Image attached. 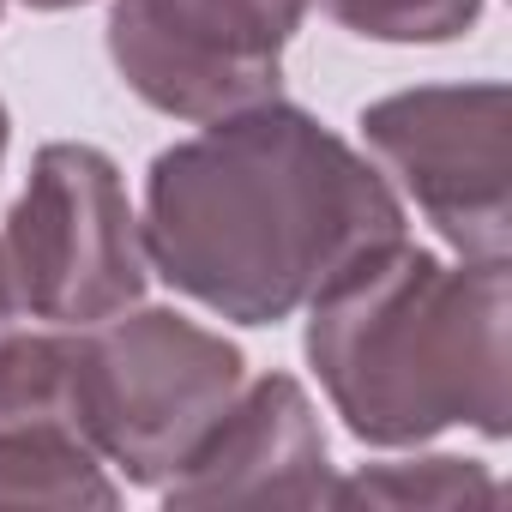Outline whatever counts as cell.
Listing matches in <instances>:
<instances>
[{
    "label": "cell",
    "mask_w": 512,
    "mask_h": 512,
    "mask_svg": "<svg viewBox=\"0 0 512 512\" xmlns=\"http://www.w3.org/2000/svg\"><path fill=\"white\" fill-rule=\"evenodd\" d=\"M139 235L151 272L187 302L278 326L356 253L404 235V199L320 115L266 97L151 157Z\"/></svg>",
    "instance_id": "6da1fadb"
},
{
    "label": "cell",
    "mask_w": 512,
    "mask_h": 512,
    "mask_svg": "<svg viewBox=\"0 0 512 512\" xmlns=\"http://www.w3.org/2000/svg\"><path fill=\"white\" fill-rule=\"evenodd\" d=\"M512 272L380 241L308 302V368L362 446H422L446 428L506 440Z\"/></svg>",
    "instance_id": "7a4b0ae2"
},
{
    "label": "cell",
    "mask_w": 512,
    "mask_h": 512,
    "mask_svg": "<svg viewBox=\"0 0 512 512\" xmlns=\"http://www.w3.org/2000/svg\"><path fill=\"white\" fill-rule=\"evenodd\" d=\"M73 350L85 428L133 488H163L247 386L241 350L175 308L139 302L73 332Z\"/></svg>",
    "instance_id": "3957f363"
},
{
    "label": "cell",
    "mask_w": 512,
    "mask_h": 512,
    "mask_svg": "<svg viewBox=\"0 0 512 512\" xmlns=\"http://www.w3.org/2000/svg\"><path fill=\"white\" fill-rule=\"evenodd\" d=\"M7 266L31 320L43 326H103L145 302L151 260L127 181L103 145L55 139L31 157L25 193L0 229Z\"/></svg>",
    "instance_id": "277c9868"
},
{
    "label": "cell",
    "mask_w": 512,
    "mask_h": 512,
    "mask_svg": "<svg viewBox=\"0 0 512 512\" xmlns=\"http://www.w3.org/2000/svg\"><path fill=\"white\" fill-rule=\"evenodd\" d=\"M356 127L380 175L416 199L458 260L512 253V97L500 79L392 91Z\"/></svg>",
    "instance_id": "5b68a950"
},
{
    "label": "cell",
    "mask_w": 512,
    "mask_h": 512,
    "mask_svg": "<svg viewBox=\"0 0 512 512\" xmlns=\"http://www.w3.org/2000/svg\"><path fill=\"white\" fill-rule=\"evenodd\" d=\"M314 0H115L109 61L139 103L175 121H223L278 97L284 49Z\"/></svg>",
    "instance_id": "8992f818"
},
{
    "label": "cell",
    "mask_w": 512,
    "mask_h": 512,
    "mask_svg": "<svg viewBox=\"0 0 512 512\" xmlns=\"http://www.w3.org/2000/svg\"><path fill=\"white\" fill-rule=\"evenodd\" d=\"M0 506H121V482L79 410L67 326H25L0 350Z\"/></svg>",
    "instance_id": "52a82bcc"
},
{
    "label": "cell",
    "mask_w": 512,
    "mask_h": 512,
    "mask_svg": "<svg viewBox=\"0 0 512 512\" xmlns=\"http://www.w3.org/2000/svg\"><path fill=\"white\" fill-rule=\"evenodd\" d=\"M332 452L296 374H260L157 488L163 506H332Z\"/></svg>",
    "instance_id": "ba28073f"
},
{
    "label": "cell",
    "mask_w": 512,
    "mask_h": 512,
    "mask_svg": "<svg viewBox=\"0 0 512 512\" xmlns=\"http://www.w3.org/2000/svg\"><path fill=\"white\" fill-rule=\"evenodd\" d=\"M500 482L476 458H404V464H368L344 482H332V506H494Z\"/></svg>",
    "instance_id": "9c48e42d"
},
{
    "label": "cell",
    "mask_w": 512,
    "mask_h": 512,
    "mask_svg": "<svg viewBox=\"0 0 512 512\" xmlns=\"http://www.w3.org/2000/svg\"><path fill=\"white\" fill-rule=\"evenodd\" d=\"M320 7L368 43H458L482 19V0H320Z\"/></svg>",
    "instance_id": "30bf717a"
},
{
    "label": "cell",
    "mask_w": 512,
    "mask_h": 512,
    "mask_svg": "<svg viewBox=\"0 0 512 512\" xmlns=\"http://www.w3.org/2000/svg\"><path fill=\"white\" fill-rule=\"evenodd\" d=\"M25 326H31V308H25L19 278H13V266H7V247H0V350H7Z\"/></svg>",
    "instance_id": "8fae6325"
},
{
    "label": "cell",
    "mask_w": 512,
    "mask_h": 512,
    "mask_svg": "<svg viewBox=\"0 0 512 512\" xmlns=\"http://www.w3.org/2000/svg\"><path fill=\"white\" fill-rule=\"evenodd\" d=\"M31 13H73V7H91V0H19Z\"/></svg>",
    "instance_id": "7c38bea8"
},
{
    "label": "cell",
    "mask_w": 512,
    "mask_h": 512,
    "mask_svg": "<svg viewBox=\"0 0 512 512\" xmlns=\"http://www.w3.org/2000/svg\"><path fill=\"white\" fill-rule=\"evenodd\" d=\"M7 139H13V121H7V103H0V163H7Z\"/></svg>",
    "instance_id": "4fadbf2b"
},
{
    "label": "cell",
    "mask_w": 512,
    "mask_h": 512,
    "mask_svg": "<svg viewBox=\"0 0 512 512\" xmlns=\"http://www.w3.org/2000/svg\"><path fill=\"white\" fill-rule=\"evenodd\" d=\"M0 13H7V0H0Z\"/></svg>",
    "instance_id": "5bb4252c"
}]
</instances>
